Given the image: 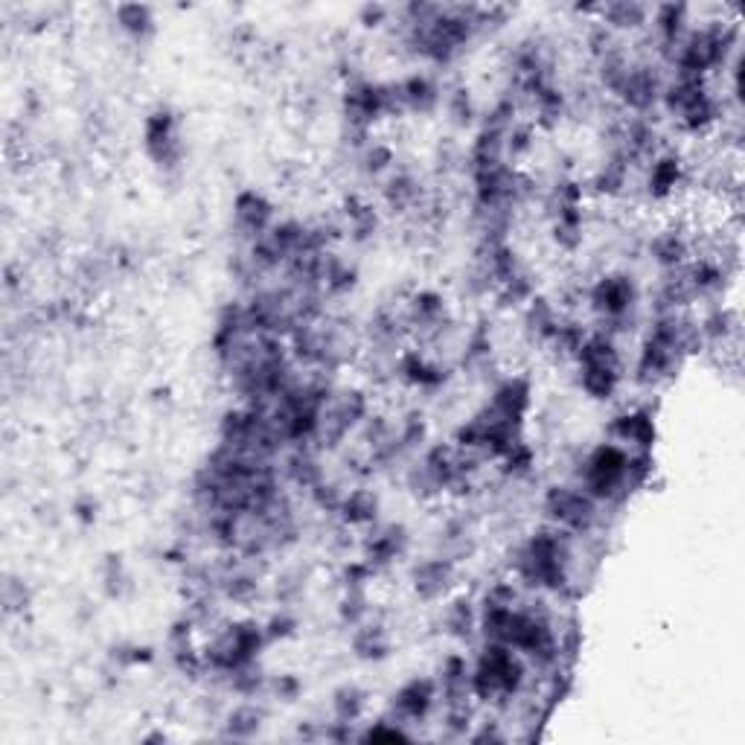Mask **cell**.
Masks as SVG:
<instances>
[{"mask_svg":"<svg viewBox=\"0 0 745 745\" xmlns=\"http://www.w3.org/2000/svg\"><path fill=\"white\" fill-rule=\"evenodd\" d=\"M650 30L655 33V50L664 61L690 30V7L685 3H661L650 12Z\"/></svg>","mask_w":745,"mask_h":745,"instance_id":"cell-19","label":"cell"},{"mask_svg":"<svg viewBox=\"0 0 745 745\" xmlns=\"http://www.w3.org/2000/svg\"><path fill=\"white\" fill-rule=\"evenodd\" d=\"M144 152L163 172H175L184 161L179 114L170 105H158L144 119Z\"/></svg>","mask_w":745,"mask_h":745,"instance_id":"cell-10","label":"cell"},{"mask_svg":"<svg viewBox=\"0 0 745 745\" xmlns=\"http://www.w3.org/2000/svg\"><path fill=\"white\" fill-rule=\"evenodd\" d=\"M393 379H399L402 385L414 390H425V393H434L440 390L446 381L451 379V370L443 362L432 358L423 347H405L397 356V365H393Z\"/></svg>","mask_w":745,"mask_h":745,"instance_id":"cell-13","label":"cell"},{"mask_svg":"<svg viewBox=\"0 0 745 745\" xmlns=\"http://www.w3.org/2000/svg\"><path fill=\"white\" fill-rule=\"evenodd\" d=\"M367 711V690H362L358 685H341L335 694H332V720L349 722L356 725Z\"/></svg>","mask_w":745,"mask_h":745,"instance_id":"cell-33","label":"cell"},{"mask_svg":"<svg viewBox=\"0 0 745 745\" xmlns=\"http://www.w3.org/2000/svg\"><path fill=\"white\" fill-rule=\"evenodd\" d=\"M321 286L326 297H347L349 291H356V286H358L356 265H349L347 260L335 251V248L323 254Z\"/></svg>","mask_w":745,"mask_h":745,"instance_id":"cell-29","label":"cell"},{"mask_svg":"<svg viewBox=\"0 0 745 745\" xmlns=\"http://www.w3.org/2000/svg\"><path fill=\"white\" fill-rule=\"evenodd\" d=\"M233 225L237 233L248 242H254L263 233H268L274 225V204L268 202V195L260 190H242L233 198Z\"/></svg>","mask_w":745,"mask_h":745,"instance_id":"cell-18","label":"cell"},{"mask_svg":"<svg viewBox=\"0 0 745 745\" xmlns=\"http://www.w3.org/2000/svg\"><path fill=\"white\" fill-rule=\"evenodd\" d=\"M268 694L279 702H297L303 694V681L295 673H279V676L268 678Z\"/></svg>","mask_w":745,"mask_h":745,"instance_id":"cell-40","label":"cell"},{"mask_svg":"<svg viewBox=\"0 0 745 745\" xmlns=\"http://www.w3.org/2000/svg\"><path fill=\"white\" fill-rule=\"evenodd\" d=\"M486 405H492L495 411H501L509 420H518L525 423L530 408H534V385L527 376H504V379L492 388Z\"/></svg>","mask_w":745,"mask_h":745,"instance_id":"cell-21","label":"cell"},{"mask_svg":"<svg viewBox=\"0 0 745 745\" xmlns=\"http://www.w3.org/2000/svg\"><path fill=\"white\" fill-rule=\"evenodd\" d=\"M574 367L585 397L594 402H609L618 397L620 385H623V356H620L615 335L603 330L588 332L583 347L576 349Z\"/></svg>","mask_w":745,"mask_h":745,"instance_id":"cell-4","label":"cell"},{"mask_svg":"<svg viewBox=\"0 0 745 745\" xmlns=\"http://www.w3.org/2000/svg\"><path fill=\"white\" fill-rule=\"evenodd\" d=\"M687 184V161L673 149H661L646 167V195L652 202L667 204L676 198V193Z\"/></svg>","mask_w":745,"mask_h":745,"instance_id":"cell-17","label":"cell"},{"mask_svg":"<svg viewBox=\"0 0 745 745\" xmlns=\"http://www.w3.org/2000/svg\"><path fill=\"white\" fill-rule=\"evenodd\" d=\"M397 432L405 455H411V451H423L425 443H428V423H425V416L420 414V411H411V414L402 416L397 425Z\"/></svg>","mask_w":745,"mask_h":745,"instance_id":"cell-37","label":"cell"},{"mask_svg":"<svg viewBox=\"0 0 745 745\" xmlns=\"http://www.w3.org/2000/svg\"><path fill=\"white\" fill-rule=\"evenodd\" d=\"M349 650H353L356 658L379 664V661L390 658V652H393V641H390L388 629H385L381 620L367 618L365 623L353 627V635H349Z\"/></svg>","mask_w":745,"mask_h":745,"instance_id":"cell-27","label":"cell"},{"mask_svg":"<svg viewBox=\"0 0 745 745\" xmlns=\"http://www.w3.org/2000/svg\"><path fill=\"white\" fill-rule=\"evenodd\" d=\"M402 318H405L408 339L420 341L416 347L440 341L443 332L455 323L449 300L437 288H420L408 297L405 306H402Z\"/></svg>","mask_w":745,"mask_h":745,"instance_id":"cell-9","label":"cell"},{"mask_svg":"<svg viewBox=\"0 0 745 745\" xmlns=\"http://www.w3.org/2000/svg\"><path fill=\"white\" fill-rule=\"evenodd\" d=\"M411 548V534L402 522H388V525L367 527L365 539H362V559L373 568V574H381L405 559Z\"/></svg>","mask_w":745,"mask_h":745,"instance_id":"cell-11","label":"cell"},{"mask_svg":"<svg viewBox=\"0 0 745 745\" xmlns=\"http://www.w3.org/2000/svg\"><path fill=\"white\" fill-rule=\"evenodd\" d=\"M73 518H77L79 525H93L100 518V501L93 498V495H79L73 501Z\"/></svg>","mask_w":745,"mask_h":745,"instance_id":"cell-44","label":"cell"},{"mask_svg":"<svg viewBox=\"0 0 745 745\" xmlns=\"http://www.w3.org/2000/svg\"><path fill=\"white\" fill-rule=\"evenodd\" d=\"M611 443H620L629 451H652L658 440V425L650 408H629L611 416L609 423Z\"/></svg>","mask_w":745,"mask_h":745,"instance_id":"cell-16","label":"cell"},{"mask_svg":"<svg viewBox=\"0 0 745 745\" xmlns=\"http://www.w3.org/2000/svg\"><path fill=\"white\" fill-rule=\"evenodd\" d=\"M425 198L423 181L416 179L408 167H393L381 181V202L390 213L405 216L411 210H420V204Z\"/></svg>","mask_w":745,"mask_h":745,"instance_id":"cell-20","label":"cell"},{"mask_svg":"<svg viewBox=\"0 0 745 745\" xmlns=\"http://www.w3.org/2000/svg\"><path fill=\"white\" fill-rule=\"evenodd\" d=\"M530 667L516 650L498 641H483L472 664V696L478 702H509L527 685Z\"/></svg>","mask_w":745,"mask_h":745,"instance_id":"cell-3","label":"cell"},{"mask_svg":"<svg viewBox=\"0 0 745 745\" xmlns=\"http://www.w3.org/2000/svg\"><path fill=\"white\" fill-rule=\"evenodd\" d=\"M339 618L344 627H358L370 618V588H341Z\"/></svg>","mask_w":745,"mask_h":745,"instance_id":"cell-35","label":"cell"},{"mask_svg":"<svg viewBox=\"0 0 745 745\" xmlns=\"http://www.w3.org/2000/svg\"><path fill=\"white\" fill-rule=\"evenodd\" d=\"M265 725V711L254 702L233 704L225 717V737L228 740H251Z\"/></svg>","mask_w":745,"mask_h":745,"instance_id":"cell-32","label":"cell"},{"mask_svg":"<svg viewBox=\"0 0 745 745\" xmlns=\"http://www.w3.org/2000/svg\"><path fill=\"white\" fill-rule=\"evenodd\" d=\"M268 646L265 627L254 618H239L213 629V635L202 641L204 669L216 678L230 676L233 669L260 661L263 650Z\"/></svg>","mask_w":745,"mask_h":745,"instance_id":"cell-2","label":"cell"},{"mask_svg":"<svg viewBox=\"0 0 745 745\" xmlns=\"http://www.w3.org/2000/svg\"><path fill=\"white\" fill-rule=\"evenodd\" d=\"M102 583H105V594H108V597H123V592H126L128 585V574L126 568H123V562H119V557H108Z\"/></svg>","mask_w":745,"mask_h":745,"instance_id":"cell-42","label":"cell"},{"mask_svg":"<svg viewBox=\"0 0 745 745\" xmlns=\"http://www.w3.org/2000/svg\"><path fill=\"white\" fill-rule=\"evenodd\" d=\"M341 216H344V233H347L349 242H356V245H365V242H370L376 233H379V210L373 207L370 202H367L365 195H347L344 198V204H341Z\"/></svg>","mask_w":745,"mask_h":745,"instance_id":"cell-24","label":"cell"},{"mask_svg":"<svg viewBox=\"0 0 745 745\" xmlns=\"http://www.w3.org/2000/svg\"><path fill=\"white\" fill-rule=\"evenodd\" d=\"M562 309H559L557 303H553L551 297L545 295H536L530 303L525 306V332L527 339L534 341V344H539V347H548L553 339V332H557L559 321H562Z\"/></svg>","mask_w":745,"mask_h":745,"instance_id":"cell-28","label":"cell"},{"mask_svg":"<svg viewBox=\"0 0 745 745\" xmlns=\"http://www.w3.org/2000/svg\"><path fill=\"white\" fill-rule=\"evenodd\" d=\"M440 699V690H437V678L416 676L411 681L399 687L397 694L390 696V720L402 722V725H411V722H423L428 713L434 711V704Z\"/></svg>","mask_w":745,"mask_h":745,"instance_id":"cell-15","label":"cell"},{"mask_svg":"<svg viewBox=\"0 0 745 745\" xmlns=\"http://www.w3.org/2000/svg\"><path fill=\"white\" fill-rule=\"evenodd\" d=\"M446 108H449V117L458 123V126H469L474 119V102L469 88H455L446 100Z\"/></svg>","mask_w":745,"mask_h":745,"instance_id":"cell-39","label":"cell"},{"mask_svg":"<svg viewBox=\"0 0 745 745\" xmlns=\"http://www.w3.org/2000/svg\"><path fill=\"white\" fill-rule=\"evenodd\" d=\"M629 455L620 443H597L576 466V486H583L597 504H623L635 495L629 483Z\"/></svg>","mask_w":745,"mask_h":745,"instance_id":"cell-5","label":"cell"},{"mask_svg":"<svg viewBox=\"0 0 745 745\" xmlns=\"http://www.w3.org/2000/svg\"><path fill=\"white\" fill-rule=\"evenodd\" d=\"M397 88L405 114H434L443 102L440 85L428 73H411L405 79H397Z\"/></svg>","mask_w":745,"mask_h":745,"instance_id":"cell-25","label":"cell"},{"mask_svg":"<svg viewBox=\"0 0 745 745\" xmlns=\"http://www.w3.org/2000/svg\"><path fill=\"white\" fill-rule=\"evenodd\" d=\"M152 658H154L152 646L119 644L111 650V661H117L119 667H137V664H149Z\"/></svg>","mask_w":745,"mask_h":745,"instance_id":"cell-41","label":"cell"},{"mask_svg":"<svg viewBox=\"0 0 745 745\" xmlns=\"http://www.w3.org/2000/svg\"><path fill=\"white\" fill-rule=\"evenodd\" d=\"M263 627H265V638H268V644H277V641H288V638H295L300 623H297V618L291 615V611L279 609V611H274L272 618L265 620Z\"/></svg>","mask_w":745,"mask_h":745,"instance_id":"cell-38","label":"cell"},{"mask_svg":"<svg viewBox=\"0 0 745 745\" xmlns=\"http://www.w3.org/2000/svg\"><path fill=\"white\" fill-rule=\"evenodd\" d=\"M390 9L381 7V3H367V7H362V12H358V21L365 26H381L385 21H388Z\"/></svg>","mask_w":745,"mask_h":745,"instance_id":"cell-45","label":"cell"},{"mask_svg":"<svg viewBox=\"0 0 745 745\" xmlns=\"http://www.w3.org/2000/svg\"><path fill=\"white\" fill-rule=\"evenodd\" d=\"M379 513H381L379 492L370 490V486H356V490L344 492L335 518H339V525L347 527V530H367V527L379 525Z\"/></svg>","mask_w":745,"mask_h":745,"instance_id":"cell-22","label":"cell"},{"mask_svg":"<svg viewBox=\"0 0 745 745\" xmlns=\"http://www.w3.org/2000/svg\"><path fill=\"white\" fill-rule=\"evenodd\" d=\"M411 592L423 603H440L449 600L451 588L458 585V562H451L446 557H428L420 559L411 565Z\"/></svg>","mask_w":745,"mask_h":745,"instance_id":"cell-14","label":"cell"},{"mask_svg":"<svg viewBox=\"0 0 745 745\" xmlns=\"http://www.w3.org/2000/svg\"><path fill=\"white\" fill-rule=\"evenodd\" d=\"M576 536L548 525L536 527L525 542H518L509 553V571L530 592L565 594L571 588V565H574Z\"/></svg>","mask_w":745,"mask_h":745,"instance_id":"cell-1","label":"cell"},{"mask_svg":"<svg viewBox=\"0 0 745 745\" xmlns=\"http://www.w3.org/2000/svg\"><path fill=\"white\" fill-rule=\"evenodd\" d=\"M443 629L455 641H469L478 629V606L469 597H455L443 609Z\"/></svg>","mask_w":745,"mask_h":745,"instance_id":"cell-31","label":"cell"},{"mask_svg":"<svg viewBox=\"0 0 745 745\" xmlns=\"http://www.w3.org/2000/svg\"><path fill=\"white\" fill-rule=\"evenodd\" d=\"M373 414L370 393L362 385H347V388H332L330 399L323 402L321 423L314 434V449L332 451L339 449L341 443L347 440L349 434H356Z\"/></svg>","mask_w":745,"mask_h":745,"instance_id":"cell-7","label":"cell"},{"mask_svg":"<svg viewBox=\"0 0 745 745\" xmlns=\"http://www.w3.org/2000/svg\"><path fill=\"white\" fill-rule=\"evenodd\" d=\"M393 167H397V154H393V146H390V144L370 140V144L362 149V172H365V175H370V179L388 175Z\"/></svg>","mask_w":745,"mask_h":745,"instance_id":"cell-36","label":"cell"},{"mask_svg":"<svg viewBox=\"0 0 745 745\" xmlns=\"http://www.w3.org/2000/svg\"><path fill=\"white\" fill-rule=\"evenodd\" d=\"M600 507L597 501L576 483H551L542 492L545 522L571 536H588L600 525Z\"/></svg>","mask_w":745,"mask_h":745,"instance_id":"cell-8","label":"cell"},{"mask_svg":"<svg viewBox=\"0 0 745 745\" xmlns=\"http://www.w3.org/2000/svg\"><path fill=\"white\" fill-rule=\"evenodd\" d=\"M114 21L123 33L131 38V42H149L158 30V21H154V9L146 7V3H119L114 7Z\"/></svg>","mask_w":745,"mask_h":745,"instance_id":"cell-30","label":"cell"},{"mask_svg":"<svg viewBox=\"0 0 745 745\" xmlns=\"http://www.w3.org/2000/svg\"><path fill=\"white\" fill-rule=\"evenodd\" d=\"M696 245V230L690 221H669L661 230H655L646 242V254L661 272H673L690 263Z\"/></svg>","mask_w":745,"mask_h":745,"instance_id":"cell-12","label":"cell"},{"mask_svg":"<svg viewBox=\"0 0 745 745\" xmlns=\"http://www.w3.org/2000/svg\"><path fill=\"white\" fill-rule=\"evenodd\" d=\"M3 603H7V611H24L30 606V588L21 580H9L3 585Z\"/></svg>","mask_w":745,"mask_h":745,"instance_id":"cell-43","label":"cell"},{"mask_svg":"<svg viewBox=\"0 0 745 745\" xmlns=\"http://www.w3.org/2000/svg\"><path fill=\"white\" fill-rule=\"evenodd\" d=\"M629 179H632L629 161L618 149H609L606 158L600 161V167H597V172L592 175V181H588V190L594 195H600V198H618V195L627 193Z\"/></svg>","mask_w":745,"mask_h":745,"instance_id":"cell-26","label":"cell"},{"mask_svg":"<svg viewBox=\"0 0 745 745\" xmlns=\"http://www.w3.org/2000/svg\"><path fill=\"white\" fill-rule=\"evenodd\" d=\"M650 12L652 9L646 3H638V0H611V3H600L594 7V21H600L606 30L611 33H638L650 26Z\"/></svg>","mask_w":745,"mask_h":745,"instance_id":"cell-23","label":"cell"},{"mask_svg":"<svg viewBox=\"0 0 745 745\" xmlns=\"http://www.w3.org/2000/svg\"><path fill=\"white\" fill-rule=\"evenodd\" d=\"M536 469V451L527 440H518L509 451H504V458L498 460V472L513 481H525Z\"/></svg>","mask_w":745,"mask_h":745,"instance_id":"cell-34","label":"cell"},{"mask_svg":"<svg viewBox=\"0 0 745 745\" xmlns=\"http://www.w3.org/2000/svg\"><path fill=\"white\" fill-rule=\"evenodd\" d=\"M588 309L600 318V330L618 339L620 332L632 330L629 323L635 321L638 303H641V286L627 272H606L594 279L585 291Z\"/></svg>","mask_w":745,"mask_h":745,"instance_id":"cell-6","label":"cell"}]
</instances>
